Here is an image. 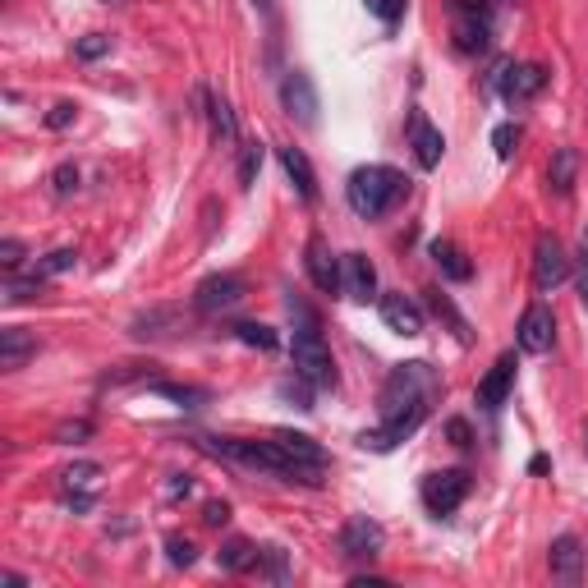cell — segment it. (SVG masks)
Segmentation results:
<instances>
[{
  "mask_svg": "<svg viewBox=\"0 0 588 588\" xmlns=\"http://www.w3.org/2000/svg\"><path fill=\"white\" fill-rule=\"evenodd\" d=\"M166 556H170V566H180V570L198 561V552H193L189 538H166Z\"/></svg>",
  "mask_w": 588,
  "mask_h": 588,
  "instance_id": "8d00e7d4",
  "label": "cell"
},
{
  "mask_svg": "<svg viewBox=\"0 0 588 588\" xmlns=\"http://www.w3.org/2000/svg\"><path fill=\"white\" fill-rule=\"evenodd\" d=\"M281 106L299 120V125H317V88L304 69H290L281 79Z\"/></svg>",
  "mask_w": 588,
  "mask_h": 588,
  "instance_id": "8fae6325",
  "label": "cell"
},
{
  "mask_svg": "<svg viewBox=\"0 0 588 588\" xmlns=\"http://www.w3.org/2000/svg\"><path fill=\"white\" fill-rule=\"evenodd\" d=\"M575 290H579V304L588 308V239L579 244V253H575Z\"/></svg>",
  "mask_w": 588,
  "mask_h": 588,
  "instance_id": "ab89813d",
  "label": "cell"
},
{
  "mask_svg": "<svg viewBox=\"0 0 588 588\" xmlns=\"http://www.w3.org/2000/svg\"><path fill=\"white\" fill-rule=\"evenodd\" d=\"M60 478H65L69 492H92V487H97V478H102V464L79 460V464H69V469H65Z\"/></svg>",
  "mask_w": 588,
  "mask_h": 588,
  "instance_id": "83f0119b",
  "label": "cell"
},
{
  "mask_svg": "<svg viewBox=\"0 0 588 588\" xmlns=\"http://www.w3.org/2000/svg\"><path fill=\"white\" fill-rule=\"evenodd\" d=\"M106 51H111V37H106V33H88V37H79V42H74V56H79V60H102Z\"/></svg>",
  "mask_w": 588,
  "mask_h": 588,
  "instance_id": "836d02e7",
  "label": "cell"
},
{
  "mask_svg": "<svg viewBox=\"0 0 588 588\" xmlns=\"http://www.w3.org/2000/svg\"><path fill=\"white\" fill-rule=\"evenodd\" d=\"M290 317H294V377L308 386H322V391H331L336 386V359H331L327 340H322V322L313 317V308L304 304V299H294L290 294Z\"/></svg>",
  "mask_w": 588,
  "mask_h": 588,
  "instance_id": "7a4b0ae2",
  "label": "cell"
},
{
  "mask_svg": "<svg viewBox=\"0 0 588 588\" xmlns=\"http://www.w3.org/2000/svg\"><path fill=\"white\" fill-rule=\"evenodd\" d=\"M262 561H267V575H272L276 584H290V566H285L281 547H267V552H262Z\"/></svg>",
  "mask_w": 588,
  "mask_h": 588,
  "instance_id": "60d3db41",
  "label": "cell"
},
{
  "mask_svg": "<svg viewBox=\"0 0 588 588\" xmlns=\"http://www.w3.org/2000/svg\"><path fill=\"white\" fill-rule=\"evenodd\" d=\"M152 396L175 400L180 409H198L207 400V391H198V386H175V382H152Z\"/></svg>",
  "mask_w": 588,
  "mask_h": 588,
  "instance_id": "4316f807",
  "label": "cell"
},
{
  "mask_svg": "<svg viewBox=\"0 0 588 588\" xmlns=\"http://www.w3.org/2000/svg\"><path fill=\"white\" fill-rule=\"evenodd\" d=\"M216 561H221V570H226V575H244V570H253L262 561V552L249 543V538H230V543L216 552Z\"/></svg>",
  "mask_w": 588,
  "mask_h": 588,
  "instance_id": "cb8c5ba5",
  "label": "cell"
},
{
  "mask_svg": "<svg viewBox=\"0 0 588 588\" xmlns=\"http://www.w3.org/2000/svg\"><path fill=\"white\" fill-rule=\"evenodd\" d=\"M74 262H79V249H51V253H46V258L33 267V276H42V281H46V276H60V272H69Z\"/></svg>",
  "mask_w": 588,
  "mask_h": 588,
  "instance_id": "4dcf8cb0",
  "label": "cell"
},
{
  "mask_svg": "<svg viewBox=\"0 0 588 588\" xmlns=\"http://www.w3.org/2000/svg\"><path fill=\"white\" fill-rule=\"evenodd\" d=\"M281 166H285V175L294 180L299 198H304V203H313V198H317V175H313V166H308L304 152H299V147H281Z\"/></svg>",
  "mask_w": 588,
  "mask_h": 588,
  "instance_id": "603a6c76",
  "label": "cell"
},
{
  "mask_svg": "<svg viewBox=\"0 0 588 588\" xmlns=\"http://www.w3.org/2000/svg\"><path fill=\"white\" fill-rule=\"evenodd\" d=\"M432 262L441 267V276H446V281H469V276H474L469 253H464L460 244H451V239H437V244H432Z\"/></svg>",
  "mask_w": 588,
  "mask_h": 588,
  "instance_id": "7402d4cb",
  "label": "cell"
},
{
  "mask_svg": "<svg viewBox=\"0 0 588 588\" xmlns=\"http://www.w3.org/2000/svg\"><path fill=\"white\" fill-rule=\"evenodd\" d=\"M464 497H469V474H464V469H437V474L423 478V506H428L432 515L460 510Z\"/></svg>",
  "mask_w": 588,
  "mask_h": 588,
  "instance_id": "8992f818",
  "label": "cell"
},
{
  "mask_svg": "<svg viewBox=\"0 0 588 588\" xmlns=\"http://www.w3.org/2000/svg\"><path fill=\"white\" fill-rule=\"evenodd\" d=\"M189 492H193V478L189 474H170V483L161 487V497H166V501H184Z\"/></svg>",
  "mask_w": 588,
  "mask_h": 588,
  "instance_id": "ee69618b",
  "label": "cell"
},
{
  "mask_svg": "<svg viewBox=\"0 0 588 588\" xmlns=\"http://www.w3.org/2000/svg\"><path fill=\"white\" fill-rule=\"evenodd\" d=\"M515 143H520V129H515V125H497V129H492V147H497L501 161L515 157Z\"/></svg>",
  "mask_w": 588,
  "mask_h": 588,
  "instance_id": "d590c367",
  "label": "cell"
},
{
  "mask_svg": "<svg viewBox=\"0 0 588 588\" xmlns=\"http://www.w3.org/2000/svg\"><path fill=\"white\" fill-rule=\"evenodd\" d=\"M575 180H579V152L575 147H556L552 166H547V184H552V193L556 198H570Z\"/></svg>",
  "mask_w": 588,
  "mask_h": 588,
  "instance_id": "44dd1931",
  "label": "cell"
},
{
  "mask_svg": "<svg viewBox=\"0 0 588 588\" xmlns=\"http://www.w3.org/2000/svg\"><path fill=\"white\" fill-rule=\"evenodd\" d=\"M244 299V276H207L198 290H193V313H203V317H216V313H230V308Z\"/></svg>",
  "mask_w": 588,
  "mask_h": 588,
  "instance_id": "52a82bcc",
  "label": "cell"
},
{
  "mask_svg": "<svg viewBox=\"0 0 588 588\" xmlns=\"http://www.w3.org/2000/svg\"><path fill=\"white\" fill-rule=\"evenodd\" d=\"M88 437H92V423L88 419H74V423H60V428H56L60 446H74V441H88Z\"/></svg>",
  "mask_w": 588,
  "mask_h": 588,
  "instance_id": "f35d334b",
  "label": "cell"
},
{
  "mask_svg": "<svg viewBox=\"0 0 588 588\" xmlns=\"http://www.w3.org/2000/svg\"><path fill=\"white\" fill-rule=\"evenodd\" d=\"M510 391H515V354H501V359L487 368L483 382H478V405L501 409L510 400Z\"/></svg>",
  "mask_w": 588,
  "mask_h": 588,
  "instance_id": "2e32d148",
  "label": "cell"
},
{
  "mask_svg": "<svg viewBox=\"0 0 588 588\" xmlns=\"http://www.w3.org/2000/svg\"><path fill=\"white\" fill-rule=\"evenodd\" d=\"M405 193H409V180L396 166H359L350 175V184H345V198H350V207L363 216V221L386 216Z\"/></svg>",
  "mask_w": 588,
  "mask_h": 588,
  "instance_id": "277c9868",
  "label": "cell"
},
{
  "mask_svg": "<svg viewBox=\"0 0 588 588\" xmlns=\"http://www.w3.org/2000/svg\"><path fill=\"white\" fill-rule=\"evenodd\" d=\"M547 566H552V575L561 579V584H579V575H584V547H579L575 533H561V538L547 547Z\"/></svg>",
  "mask_w": 588,
  "mask_h": 588,
  "instance_id": "e0dca14e",
  "label": "cell"
},
{
  "mask_svg": "<svg viewBox=\"0 0 588 588\" xmlns=\"http://www.w3.org/2000/svg\"><path fill=\"white\" fill-rule=\"evenodd\" d=\"M446 437H451L460 451H469V446H474V432H469V423H464V419H451V423H446Z\"/></svg>",
  "mask_w": 588,
  "mask_h": 588,
  "instance_id": "bcb514c9",
  "label": "cell"
},
{
  "mask_svg": "<svg viewBox=\"0 0 588 588\" xmlns=\"http://www.w3.org/2000/svg\"><path fill=\"white\" fill-rule=\"evenodd\" d=\"M203 451L221 455V460L249 464V469H262L272 478H285V483H313L304 464H294L290 455L281 451V441H244V437H203Z\"/></svg>",
  "mask_w": 588,
  "mask_h": 588,
  "instance_id": "3957f363",
  "label": "cell"
},
{
  "mask_svg": "<svg viewBox=\"0 0 588 588\" xmlns=\"http://www.w3.org/2000/svg\"><path fill=\"white\" fill-rule=\"evenodd\" d=\"M437 391H441V377L432 373L423 359L391 368V377L382 382V396H377V414H382V423H377L373 432H363L359 446L363 451H382V455L396 451L400 441L414 437L419 423L428 419Z\"/></svg>",
  "mask_w": 588,
  "mask_h": 588,
  "instance_id": "6da1fadb",
  "label": "cell"
},
{
  "mask_svg": "<svg viewBox=\"0 0 588 588\" xmlns=\"http://www.w3.org/2000/svg\"><path fill=\"white\" fill-rule=\"evenodd\" d=\"M37 354V336L28 327H0V368L19 373L23 363Z\"/></svg>",
  "mask_w": 588,
  "mask_h": 588,
  "instance_id": "ffe728a7",
  "label": "cell"
},
{
  "mask_svg": "<svg viewBox=\"0 0 588 588\" xmlns=\"http://www.w3.org/2000/svg\"><path fill=\"white\" fill-rule=\"evenodd\" d=\"M304 267H308V281H313L322 294H336L340 290V258L327 249V239H322V235L308 239Z\"/></svg>",
  "mask_w": 588,
  "mask_h": 588,
  "instance_id": "4fadbf2b",
  "label": "cell"
},
{
  "mask_svg": "<svg viewBox=\"0 0 588 588\" xmlns=\"http://www.w3.org/2000/svg\"><path fill=\"white\" fill-rule=\"evenodd\" d=\"M230 331H235V340L249 345V350H276V340H281L272 327H262V322H235Z\"/></svg>",
  "mask_w": 588,
  "mask_h": 588,
  "instance_id": "484cf974",
  "label": "cell"
},
{
  "mask_svg": "<svg viewBox=\"0 0 588 588\" xmlns=\"http://www.w3.org/2000/svg\"><path fill=\"white\" fill-rule=\"evenodd\" d=\"M363 5H368V10H373L382 23H396L400 14H405V5H409V0H363Z\"/></svg>",
  "mask_w": 588,
  "mask_h": 588,
  "instance_id": "b9f144b4",
  "label": "cell"
},
{
  "mask_svg": "<svg viewBox=\"0 0 588 588\" xmlns=\"http://www.w3.org/2000/svg\"><path fill=\"white\" fill-rule=\"evenodd\" d=\"M226 520H230V506H226V501H207V506H203V524H207V529H221Z\"/></svg>",
  "mask_w": 588,
  "mask_h": 588,
  "instance_id": "f6af8a7d",
  "label": "cell"
},
{
  "mask_svg": "<svg viewBox=\"0 0 588 588\" xmlns=\"http://www.w3.org/2000/svg\"><path fill=\"white\" fill-rule=\"evenodd\" d=\"M409 143H414V157H419L423 170L441 166V152H446V138H441V129L428 125V115H409Z\"/></svg>",
  "mask_w": 588,
  "mask_h": 588,
  "instance_id": "ac0fdd59",
  "label": "cell"
},
{
  "mask_svg": "<svg viewBox=\"0 0 588 588\" xmlns=\"http://www.w3.org/2000/svg\"><path fill=\"white\" fill-rule=\"evenodd\" d=\"M451 37H455V51L483 56L487 42H492V10H487V0H451Z\"/></svg>",
  "mask_w": 588,
  "mask_h": 588,
  "instance_id": "5b68a950",
  "label": "cell"
},
{
  "mask_svg": "<svg viewBox=\"0 0 588 588\" xmlns=\"http://www.w3.org/2000/svg\"><path fill=\"white\" fill-rule=\"evenodd\" d=\"M382 322L396 336H423V313L414 299H405V294H386L382 299Z\"/></svg>",
  "mask_w": 588,
  "mask_h": 588,
  "instance_id": "d6986e66",
  "label": "cell"
},
{
  "mask_svg": "<svg viewBox=\"0 0 588 588\" xmlns=\"http://www.w3.org/2000/svg\"><path fill=\"white\" fill-rule=\"evenodd\" d=\"M543 88H547L543 65H506L501 69V97H506V102H533Z\"/></svg>",
  "mask_w": 588,
  "mask_h": 588,
  "instance_id": "9a60e30c",
  "label": "cell"
},
{
  "mask_svg": "<svg viewBox=\"0 0 588 588\" xmlns=\"http://www.w3.org/2000/svg\"><path fill=\"white\" fill-rule=\"evenodd\" d=\"M566 276H570V258H566V249H561V239L538 235V244H533V285L547 294L566 281Z\"/></svg>",
  "mask_w": 588,
  "mask_h": 588,
  "instance_id": "ba28073f",
  "label": "cell"
},
{
  "mask_svg": "<svg viewBox=\"0 0 588 588\" xmlns=\"http://www.w3.org/2000/svg\"><path fill=\"white\" fill-rule=\"evenodd\" d=\"M428 308H432V313H437V317H446V322H451V327H455V336H460L464 345H469V322H464V317L455 313V304H451V299H446V294H441V290H432V294H428Z\"/></svg>",
  "mask_w": 588,
  "mask_h": 588,
  "instance_id": "f546056e",
  "label": "cell"
},
{
  "mask_svg": "<svg viewBox=\"0 0 588 588\" xmlns=\"http://www.w3.org/2000/svg\"><path fill=\"white\" fill-rule=\"evenodd\" d=\"M382 543H386L382 524L368 520V515H350L345 529H340V552L350 556V561H373L382 552Z\"/></svg>",
  "mask_w": 588,
  "mask_h": 588,
  "instance_id": "9c48e42d",
  "label": "cell"
},
{
  "mask_svg": "<svg viewBox=\"0 0 588 588\" xmlns=\"http://www.w3.org/2000/svg\"><path fill=\"white\" fill-rule=\"evenodd\" d=\"M258 170H262V147L258 143H244V152H239V184L249 189V184L258 180Z\"/></svg>",
  "mask_w": 588,
  "mask_h": 588,
  "instance_id": "1f68e13d",
  "label": "cell"
},
{
  "mask_svg": "<svg viewBox=\"0 0 588 588\" xmlns=\"http://www.w3.org/2000/svg\"><path fill=\"white\" fill-rule=\"evenodd\" d=\"M170 322H175V308H152V313L134 317V336L138 340H157V336H166L161 327H170Z\"/></svg>",
  "mask_w": 588,
  "mask_h": 588,
  "instance_id": "f1b7e54d",
  "label": "cell"
},
{
  "mask_svg": "<svg viewBox=\"0 0 588 588\" xmlns=\"http://www.w3.org/2000/svg\"><path fill=\"white\" fill-rule=\"evenodd\" d=\"M74 189H79V166H74V161L51 170V193H56V198H69Z\"/></svg>",
  "mask_w": 588,
  "mask_h": 588,
  "instance_id": "d6a6232c",
  "label": "cell"
},
{
  "mask_svg": "<svg viewBox=\"0 0 588 588\" xmlns=\"http://www.w3.org/2000/svg\"><path fill=\"white\" fill-rule=\"evenodd\" d=\"M74 115H79V106H74V102H56V106H51V115H46V125H51V129H69V125H74Z\"/></svg>",
  "mask_w": 588,
  "mask_h": 588,
  "instance_id": "7bdbcfd3",
  "label": "cell"
},
{
  "mask_svg": "<svg viewBox=\"0 0 588 588\" xmlns=\"http://www.w3.org/2000/svg\"><path fill=\"white\" fill-rule=\"evenodd\" d=\"M0 584H5V588H28V579L14 575V570H5V575H0Z\"/></svg>",
  "mask_w": 588,
  "mask_h": 588,
  "instance_id": "7dc6e473",
  "label": "cell"
},
{
  "mask_svg": "<svg viewBox=\"0 0 588 588\" xmlns=\"http://www.w3.org/2000/svg\"><path fill=\"white\" fill-rule=\"evenodd\" d=\"M23 258H28V249H23L19 239H0V267H5V272H19Z\"/></svg>",
  "mask_w": 588,
  "mask_h": 588,
  "instance_id": "74e56055",
  "label": "cell"
},
{
  "mask_svg": "<svg viewBox=\"0 0 588 588\" xmlns=\"http://www.w3.org/2000/svg\"><path fill=\"white\" fill-rule=\"evenodd\" d=\"M524 354H547L556 345V313L547 304H529L520 317V331H515Z\"/></svg>",
  "mask_w": 588,
  "mask_h": 588,
  "instance_id": "30bf717a",
  "label": "cell"
},
{
  "mask_svg": "<svg viewBox=\"0 0 588 588\" xmlns=\"http://www.w3.org/2000/svg\"><path fill=\"white\" fill-rule=\"evenodd\" d=\"M207 120H212L216 143H235V138H239L235 111H230V102H226V97H207Z\"/></svg>",
  "mask_w": 588,
  "mask_h": 588,
  "instance_id": "d4e9b609",
  "label": "cell"
},
{
  "mask_svg": "<svg viewBox=\"0 0 588 588\" xmlns=\"http://www.w3.org/2000/svg\"><path fill=\"white\" fill-rule=\"evenodd\" d=\"M340 290L350 294L354 304H368L377 294V267L368 262V253H345L340 258Z\"/></svg>",
  "mask_w": 588,
  "mask_h": 588,
  "instance_id": "7c38bea8",
  "label": "cell"
},
{
  "mask_svg": "<svg viewBox=\"0 0 588 588\" xmlns=\"http://www.w3.org/2000/svg\"><path fill=\"white\" fill-rule=\"evenodd\" d=\"M33 294H42V276H28V281H10V285H5V304H28Z\"/></svg>",
  "mask_w": 588,
  "mask_h": 588,
  "instance_id": "e575fe53",
  "label": "cell"
},
{
  "mask_svg": "<svg viewBox=\"0 0 588 588\" xmlns=\"http://www.w3.org/2000/svg\"><path fill=\"white\" fill-rule=\"evenodd\" d=\"M276 441H281V451L290 455L294 464H304L308 469V478L313 483H322V474H327V451L317 446L313 437H304V432H290V428H281V432H272Z\"/></svg>",
  "mask_w": 588,
  "mask_h": 588,
  "instance_id": "5bb4252c",
  "label": "cell"
}]
</instances>
